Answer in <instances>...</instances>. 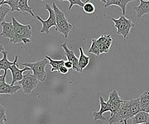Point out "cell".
Masks as SVG:
<instances>
[{
  "label": "cell",
  "instance_id": "cell-1",
  "mask_svg": "<svg viewBox=\"0 0 149 124\" xmlns=\"http://www.w3.org/2000/svg\"><path fill=\"white\" fill-rule=\"evenodd\" d=\"M12 22L14 27V37L10 43L27 44L31 42L32 36V27L30 24H22L17 21L15 17H12Z\"/></svg>",
  "mask_w": 149,
  "mask_h": 124
},
{
  "label": "cell",
  "instance_id": "cell-2",
  "mask_svg": "<svg viewBox=\"0 0 149 124\" xmlns=\"http://www.w3.org/2000/svg\"><path fill=\"white\" fill-rule=\"evenodd\" d=\"M52 8L55 12L56 19V31L61 33L65 38H68L70 32L72 30L73 25L70 23L65 17V13L62 10H61L58 7L56 6V3H52Z\"/></svg>",
  "mask_w": 149,
  "mask_h": 124
},
{
  "label": "cell",
  "instance_id": "cell-3",
  "mask_svg": "<svg viewBox=\"0 0 149 124\" xmlns=\"http://www.w3.org/2000/svg\"><path fill=\"white\" fill-rule=\"evenodd\" d=\"M49 64L47 58H44L42 60H38L36 62H24L21 65L25 67H28L32 71L33 76L37 78L38 81L44 82L47 79L46 66Z\"/></svg>",
  "mask_w": 149,
  "mask_h": 124
},
{
  "label": "cell",
  "instance_id": "cell-4",
  "mask_svg": "<svg viewBox=\"0 0 149 124\" xmlns=\"http://www.w3.org/2000/svg\"><path fill=\"white\" fill-rule=\"evenodd\" d=\"M132 118L131 112L129 108L128 100H123L120 108L117 112L110 115V118L108 121L109 124L123 123L124 121H128V119Z\"/></svg>",
  "mask_w": 149,
  "mask_h": 124
},
{
  "label": "cell",
  "instance_id": "cell-5",
  "mask_svg": "<svg viewBox=\"0 0 149 124\" xmlns=\"http://www.w3.org/2000/svg\"><path fill=\"white\" fill-rule=\"evenodd\" d=\"M112 21L114 23V27L117 29L118 35H121L124 38H127L131 32L132 28L134 27V23H133L130 19L127 18L125 16H120L118 18H114L112 17Z\"/></svg>",
  "mask_w": 149,
  "mask_h": 124
},
{
  "label": "cell",
  "instance_id": "cell-6",
  "mask_svg": "<svg viewBox=\"0 0 149 124\" xmlns=\"http://www.w3.org/2000/svg\"><path fill=\"white\" fill-rule=\"evenodd\" d=\"M45 9L48 12L49 16L47 19H42V17L38 15H36V17L38 21L42 23V27L41 30V33H45V34H49L50 33V28L52 27H56V15L54 12L52 6H51L49 3H45Z\"/></svg>",
  "mask_w": 149,
  "mask_h": 124
},
{
  "label": "cell",
  "instance_id": "cell-7",
  "mask_svg": "<svg viewBox=\"0 0 149 124\" xmlns=\"http://www.w3.org/2000/svg\"><path fill=\"white\" fill-rule=\"evenodd\" d=\"M38 80L32 73H27L23 76V79L17 83L22 87V89L24 94H30L36 89L38 85Z\"/></svg>",
  "mask_w": 149,
  "mask_h": 124
},
{
  "label": "cell",
  "instance_id": "cell-8",
  "mask_svg": "<svg viewBox=\"0 0 149 124\" xmlns=\"http://www.w3.org/2000/svg\"><path fill=\"white\" fill-rule=\"evenodd\" d=\"M123 102V100L120 98L118 93L117 92V90H116V89H113V90L109 94V99H108V101H107L108 104H109V107H110V113H111V115L112 114H113V113H116L118 110L120 108Z\"/></svg>",
  "mask_w": 149,
  "mask_h": 124
},
{
  "label": "cell",
  "instance_id": "cell-9",
  "mask_svg": "<svg viewBox=\"0 0 149 124\" xmlns=\"http://www.w3.org/2000/svg\"><path fill=\"white\" fill-rule=\"evenodd\" d=\"M61 47L64 50L65 55L67 58V60L71 62L72 65H73V68L72 70L76 71V72H79V73H82L81 70H80V67H79V59L78 57L75 55L74 54V51H72L71 49H70L68 46H67V44L66 42H64V43L61 45Z\"/></svg>",
  "mask_w": 149,
  "mask_h": 124
},
{
  "label": "cell",
  "instance_id": "cell-10",
  "mask_svg": "<svg viewBox=\"0 0 149 124\" xmlns=\"http://www.w3.org/2000/svg\"><path fill=\"white\" fill-rule=\"evenodd\" d=\"M12 74V82H11V85H15L17 82H19L23 79V72L27 71V70H31L28 67H25L23 69H19L17 67V62H16L14 65H13L9 68Z\"/></svg>",
  "mask_w": 149,
  "mask_h": 124
},
{
  "label": "cell",
  "instance_id": "cell-11",
  "mask_svg": "<svg viewBox=\"0 0 149 124\" xmlns=\"http://www.w3.org/2000/svg\"><path fill=\"white\" fill-rule=\"evenodd\" d=\"M97 39V42L99 44V46L100 49V53H108L110 50L112 46L113 39L110 35H101Z\"/></svg>",
  "mask_w": 149,
  "mask_h": 124
},
{
  "label": "cell",
  "instance_id": "cell-12",
  "mask_svg": "<svg viewBox=\"0 0 149 124\" xmlns=\"http://www.w3.org/2000/svg\"><path fill=\"white\" fill-rule=\"evenodd\" d=\"M100 110L98 112H93L92 116H93L95 121H98V120L105 121L106 118H105V117L103 116V114L104 113H107V112H110V107L108 104V103L104 100L102 96H100Z\"/></svg>",
  "mask_w": 149,
  "mask_h": 124
},
{
  "label": "cell",
  "instance_id": "cell-13",
  "mask_svg": "<svg viewBox=\"0 0 149 124\" xmlns=\"http://www.w3.org/2000/svg\"><path fill=\"white\" fill-rule=\"evenodd\" d=\"M100 2L104 3V7L108 8L110 6H118L121 8L122 13L123 16L126 14V7L130 2H133V0H100Z\"/></svg>",
  "mask_w": 149,
  "mask_h": 124
},
{
  "label": "cell",
  "instance_id": "cell-14",
  "mask_svg": "<svg viewBox=\"0 0 149 124\" xmlns=\"http://www.w3.org/2000/svg\"><path fill=\"white\" fill-rule=\"evenodd\" d=\"M1 27H2V33L0 36L5 38H8L9 42H11L14 37V27L13 25V22H8L4 21L1 24Z\"/></svg>",
  "mask_w": 149,
  "mask_h": 124
},
{
  "label": "cell",
  "instance_id": "cell-15",
  "mask_svg": "<svg viewBox=\"0 0 149 124\" xmlns=\"http://www.w3.org/2000/svg\"><path fill=\"white\" fill-rule=\"evenodd\" d=\"M139 5L135 6L133 9L137 13V17L141 18L142 17L149 14V0H140Z\"/></svg>",
  "mask_w": 149,
  "mask_h": 124
},
{
  "label": "cell",
  "instance_id": "cell-16",
  "mask_svg": "<svg viewBox=\"0 0 149 124\" xmlns=\"http://www.w3.org/2000/svg\"><path fill=\"white\" fill-rule=\"evenodd\" d=\"M8 52L7 51H4L3 52V58L0 60V70H3L4 72H8V70H9L11 66L18 61L17 55H15L13 61H9L8 60Z\"/></svg>",
  "mask_w": 149,
  "mask_h": 124
},
{
  "label": "cell",
  "instance_id": "cell-17",
  "mask_svg": "<svg viewBox=\"0 0 149 124\" xmlns=\"http://www.w3.org/2000/svg\"><path fill=\"white\" fill-rule=\"evenodd\" d=\"M22 89V87L19 85H11L9 84L4 83L0 86V94H14L18 90Z\"/></svg>",
  "mask_w": 149,
  "mask_h": 124
},
{
  "label": "cell",
  "instance_id": "cell-18",
  "mask_svg": "<svg viewBox=\"0 0 149 124\" xmlns=\"http://www.w3.org/2000/svg\"><path fill=\"white\" fill-rule=\"evenodd\" d=\"M132 124H149V114L145 112H140L132 118Z\"/></svg>",
  "mask_w": 149,
  "mask_h": 124
},
{
  "label": "cell",
  "instance_id": "cell-19",
  "mask_svg": "<svg viewBox=\"0 0 149 124\" xmlns=\"http://www.w3.org/2000/svg\"><path fill=\"white\" fill-rule=\"evenodd\" d=\"M17 12H28L32 17H36L32 11V7L28 4V0H17Z\"/></svg>",
  "mask_w": 149,
  "mask_h": 124
},
{
  "label": "cell",
  "instance_id": "cell-20",
  "mask_svg": "<svg viewBox=\"0 0 149 124\" xmlns=\"http://www.w3.org/2000/svg\"><path fill=\"white\" fill-rule=\"evenodd\" d=\"M128 103H129V108H130L132 118L134 117L135 115H137L140 112H142L139 97L137 98H133L131 100H128Z\"/></svg>",
  "mask_w": 149,
  "mask_h": 124
},
{
  "label": "cell",
  "instance_id": "cell-21",
  "mask_svg": "<svg viewBox=\"0 0 149 124\" xmlns=\"http://www.w3.org/2000/svg\"><path fill=\"white\" fill-rule=\"evenodd\" d=\"M140 106L143 112L149 113V91L144 92L139 96Z\"/></svg>",
  "mask_w": 149,
  "mask_h": 124
},
{
  "label": "cell",
  "instance_id": "cell-22",
  "mask_svg": "<svg viewBox=\"0 0 149 124\" xmlns=\"http://www.w3.org/2000/svg\"><path fill=\"white\" fill-rule=\"evenodd\" d=\"M79 51H80V56H79V67H80V70H81V72L83 71L84 69H85L88 65H89V63H90V56H88V55H86L85 54V52H84V51H83V48L82 47H80L79 48Z\"/></svg>",
  "mask_w": 149,
  "mask_h": 124
},
{
  "label": "cell",
  "instance_id": "cell-23",
  "mask_svg": "<svg viewBox=\"0 0 149 124\" xmlns=\"http://www.w3.org/2000/svg\"><path fill=\"white\" fill-rule=\"evenodd\" d=\"M45 58H47L49 62V65L52 66V70L51 71L52 72H54V71H58L59 69L64 65L65 64V60H53L52 59L49 55H46Z\"/></svg>",
  "mask_w": 149,
  "mask_h": 124
},
{
  "label": "cell",
  "instance_id": "cell-24",
  "mask_svg": "<svg viewBox=\"0 0 149 124\" xmlns=\"http://www.w3.org/2000/svg\"><path fill=\"white\" fill-rule=\"evenodd\" d=\"M88 52L91 53V54L95 55L96 56H99L100 55H101L100 49V46H99V44L97 42V39L96 38H92L91 45L89 50H88Z\"/></svg>",
  "mask_w": 149,
  "mask_h": 124
},
{
  "label": "cell",
  "instance_id": "cell-25",
  "mask_svg": "<svg viewBox=\"0 0 149 124\" xmlns=\"http://www.w3.org/2000/svg\"><path fill=\"white\" fill-rule=\"evenodd\" d=\"M83 11L87 14H92L95 12V6L94 5L90 0H87L83 7Z\"/></svg>",
  "mask_w": 149,
  "mask_h": 124
},
{
  "label": "cell",
  "instance_id": "cell-26",
  "mask_svg": "<svg viewBox=\"0 0 149 124\" xmlns=\"http://www.w3.org/2000/svg\"><path fill=\"white\" fill-rule=\"evenodd\" d=\"M9 12H11L10 8L6 7L5 5L0 6V26L3 22H4L6 16Z\"/></svg>",
  "mask_w": 149,
  "mask_h": 124
},
{
  "label": "cell",
  "instance_id": "cell-27",
  "mask_svg": "<svg viewBox=\"0 0 149 124\" xmlns=\"http://www.w3.org/2000/svg\"><path fill=\"white\" fill-rule=\"evenodd\" d=\"M7 109L0 103V124H7Z\"/></svg>",
  "mask_w": 149,
  "mask_h": 124
},
{
  "label": "cell",
  "instance_id": "cell-28",
  "mask_svg": "<svg viewBox=\"0 0 149 124\" xmlns=\"http://www.w3.org/2000/svg\"><path fill=\"white\" fill-rule=\"evenodd\" d=\"M69 3V7H68V10H71V8L74 7V5H78L83 8L85 5V3L81 0H66Z\"/></svg>",
  "mask_w": 149,
  "mask_h": 124
},
{
  "label": "cell",
  "instance_id": "cell-29",
  "mask_svg": "<svg viewBox=\"0 0 149 124\" xmlns=\"http://www.w3.org/2000/svg\"><path fill=\"white\" fill-rule=\"evenodd\" d=\"M69 70L66 67H65V65H62L60 69H59L58 72H60L61 75H66V74H68V72H69Z\"/></svg>",
  "mask_w": 149,
  "mask_h": 124
},
{
  "label": "cell",
  "instance_id": "cell-30",
  "mask_svg": "<svg viewBox=\"0 0 149 124\" xmlns=\"http://www.w3.org/2000/svg\"><path fill=\"white\" fill-rule=\"evenodd\" d=\"M7 74H8V72H4L3 75L0 76V86H1L3 84L6 83V76H7Z\"/></svg>",
  "mask_w": 149,
  "mask_h": 124
},
{
  "label": "cell",
  "instance_id": "cell-31",
  "mask_svg": "<svg viewBox=\"0 0 149 124\" xmlns=\"http://www.w3.org/2000/svg\"><path fill=\"white\" fill-rule=\"evenodd\" d=\"M65 67H66L68 70H70V69H72L73 68V65H72V63L71 62H70V61H65Z\"/></svg>",
  "mask_w": 149,
  "mask_h": 124
},
{
  "label": "cell",
  "instance_id": "cell-32",
  "mask_svg": "<svg viewBox=\"0 0 149 124\" xmlns=\"http://www.w3.org/2000/svg\"><path fill=\"white\" fill-rule=\"evenodd\" d=\"M4 51H6V50L4 48V46H3V44H0V53H3Z\"/></svg>",
  "mask_w": 149,
  "mask_h": 124
},
{
  "label": "cell",
  "instance_id": "cell-33",
  "mask_svg": "<svg viewBox=\"0 0 149 124\" xmlns=\"http://www.w3.org/2000/svg\"><path fill=\"white\" fill-rule=\"evenodd\" d=\"M124 124H128V123H127V121H124Z\"/></svg>",
  "mask_w": 149,
  "mask_h": 124
},
{
  "label": "cell",
  "instance_id": "cell-34",
  "mask_svg": "<svg viewBox=\"0 0 149 124\" xmlns=\"http://www.w3.org/2000/svg\"><path fill=\"white\" fill-rule=\"evenodd\" d=\"M148 114H149V113H148Z\"/></svg>",
  "mask_w": 149,
  "mask_h": 124
}]
</instances>
